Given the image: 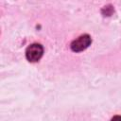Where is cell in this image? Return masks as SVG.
Masks as SVG:
<instances>
[{
  "label": "cell",
  "instance_id": "obj_1",
  "mask_svg": "<svg viewBox=\"0 0 121 121\" xmlns=\"http://www.w3.org/2000/svg\"><path fill=\"white\" fill-rule=\"evenodd\" d=\"M91 43H92V38L90 37V35L83 34L78 37L76 40H74L71 43L70 48L74 52H80V51L85 50L87 47H89Z\"/></svg>",
  "mask_w": 121,
  "mask_h": 121
},
{
  "label": "cell",
  "instance_id": "obj_2",
  "mask_svg": "<svg viewBox=\"0 0 121 121\" xmlns=\"http://www.w3.org/2000/svg\"><path fill=\"white\" fill-rule=\"evenodd\" d=\"M43 54V47L40 43H32L26 50V58L30 62L40 60Z\"/></svg>",
  "mask_w": 121,
  "mask_h": 121
},
{
  "label": "cell",
  "instance_id": "obj_3",
  "mask_svg": "<svg viewBox=\"0 0 121 121\" xmlns=\"http://www.w3.org/2000/svg\"><path fill=\"white\" fill-rule=\"evenodd\" d=\"M114 11L112 5H108V6H105L103 7V9H101V13L104 15V16H110L112 14V12Z\"/></svg>",
  "mask_w": 121,
  "mask_h": 121
},
{
  "label": "cell",
  "instance_id": "obj_4",
  "mask_svg": "<svg viewBox=\"0 0 121 121\" xmlns=\"http://www.w3.org/2000/svg\"><path fill=\"white\" fill-rule=\"evenodd\" d=\"M111 121H121V115H115V116H113Z\"/></svg>",
  "mask_w": 121,
  "mask_h": 121
}]
</instances>
